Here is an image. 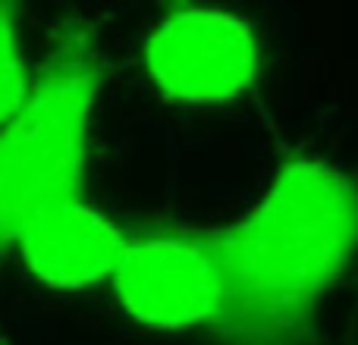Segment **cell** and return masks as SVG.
<instances>
[{
    "instance_id": "cell-1",
    "label": "cell",
    "mask_w": 358,
    "mask_h": 345,
    "mask_svg": "<svg viewBox=\"0 0 358 345\" xmlns=\"http://www.w3.org/2000/svg\"><path fill=\"white\" fill-rule=\"evenodd\" d=\"M223 279V345H299L358 251V185L327 161L296 154L264 195L210 229Z\"/></svg>"
},
{
    "instance_id": "cell-5",
    "label": "cell",
    "mask_w": 358,
    "mask_h": 345,
    "mask_svg": "<svg viewBox=\"0 0 358 345\" xmlns=\"http://www.w3.org/2000/svg\"><path fill=\"white\" fill-rule=\"evenodd\" d=\"M129 235L85 195L38 210L19 233L13 251L50 289H88L113 277Z\"/></svg>"
},
{
    "instance_id": "cell-2",
    "label": "cell",
    "mask_w": 358,
    "mask_h": 345,
    "mask_svg": "<svg viewBox=\"0 0 358 345\" xmlns=\"http://www.w3.org/2000/svg\"><path fill=\"white\" fill-rule=\"evenodd\" d=\"M104 75L94 29L79 19L63 22L35 69L25 104L0 126V260L38 210L85 195L92 123Z\"/></svg>"
},
{
    "instance_id": "cell-6",
    "label": "cell",
    "mask_w": 358,
    "mask_h": 345,
    "mask_svg": "<svg viewBox=\"0 0 358 345\" xmlns=\"http://www.w3.org/2000/svg\"><path fill=\"white\" fill-rule=\"evenodd\" d=\"M35 73L29 69L16 29V13L0 3V126H6L31 91Z\"/></svg>"
},
{
    "instance_id": "cell-4",
    "label": "cell",
    "mask_w": 358,
    "mask_h": 345,
    "mask_svg": "<svg viewBox=\"0 0 358 345\" xmlns=\"http://www.w3.org/2000/svg\"><path fill=\"white\" fill-rule=\"evenodd\" d=\"M110 283L120 308L148 330H195L220 321L223 279L210 229L129 235Z\"/></svg>"
},
{
    "instance_id": "cell-3",
    "label": "cell",
    "mask_w": 358,
    "mask_h": 345,
    "mask_svg": "<svg viewBox=\"0 0 358 345\" xmlns=\"http://www.w3.org/2000/svg\"><path fill=\"white\" fill-rule=\"evenodd\" d=\"M145 73L176 104H227L258 79L261 41L239 13L176 6L145 38Z\"/></svg>"
}]
</instances>
